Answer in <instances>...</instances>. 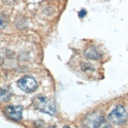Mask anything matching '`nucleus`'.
Masks as SVG:
<instances>
[{
	"instance_id": "6e6552de",
	"label": "nucleus",
	"mask_w": 128,
	"mask_h": 128,
	"mask_svg": "<svg viewBox=\"0 0 128 128\" xmlns=\"http://www.w3.org/2000/svg\"><path fill=\"white\" fill-rule=\"evenodd\" d=\"M97 128H112V126L110 125V123H108V122H105V121H103Z\"/></svg>"
},
{
	"instance_id": "1a4fd4ad",
	"label": "nucleus",
	"mask_w": 128,
	"mask_h": 128,
	"mask_svg": "<svg viewBox=\"0 0 128 128\" xmlns=\"http://www.w3.org/2000/svg\"><path fill=\"white\" fill-rule=\"evenodd\" d=\"M85 14H86V11H85V10H81V11L79 12V17H81V18H82V17H84V16H85Z\"/></svg>"
},
{
	"instance_id": "20e7f679",
	"label": "nucleus",
	"mask_w": 128,
	"mask_h": 128,
	"mask_svg": "<svg viewBox=\"0 0 128 128\" xmlns=\"http://www.w3.org/2000/svg\"><path fill=\"white\" fill-rule=\"evenodd\" d=\"M18 87L22 91H24L26 93H30V92H33V91L36 90V88H37V82H36V80L33 77L24 76V77H22L18 81Z\"/></svg>"
},
{
	"instance_id": "9b49d317",
	"label": "nucleus",
	"mask_w": 128,
	"mask_h": 128,
	"mask_svg": "<svg viewBox=\"0 0 128 128\" xmlns=\"http://www.w3.org/2000/svg\"><path fill=\"white\" fill-rule=\"evenodd\" d=\"M48 128H54V127H52V126H51V127H48Z\"/></svg>"
},
{
	"instance_id": "7ed1b4c3",
	"label": "nucleus",
	"mask_w": 128,
	"mask_h": 128,
	"mask_svg": "<svg viewBox=\"0 0 128 128\" xmlns=\"http://www.w3.org/2000/svg\"><path fill=\"white\" fill-rule=\"evenodd\" d=\"M104 121V117L99 112H92L85 117L83 125L85 128H97Z\"/></svg>"
},
{
	"instance_id": "9d476101",
	"label": "nucleus",
	"mask_w": 128,
	"mask_h": 128,
	"mask_svg": "<svg viewBox=\"0 0 128 128\" xmlns=\"http://www.w3.org/2000/svg\"><path fill=\"white\" fill-rule=\"evenodd\" d=\"M64 128H72V127H69V126H66V127H64Z\"/></svg>"
},
{
	"instance_id": "f03ea898",
	"label": "nucleus",
	"mask_w": 128,
	"mask_h": 128,
	"mask_svg": "<svg viewBox=\"0 0 128 128\" xmlns=\"http://www.w3.org/2000/svg\"><path fill=\"white\" fill-rule=\"evenodd\" d=\"M127 117H128V115H127L125 108L120 105L116 106L108 115L109 121L116 125H121V124L125 123L127 120Z\"/></svg>"
},
{
	"instance_id": "f257e3e1",
	"label": "nucleus",
	"mask_w": 128,
	"mask_h": 128,
	"mask_svg": "<svg viewBox=\"0 0 128 128\" xmlns=\"http://www.w3.org/2000/svg\"><path fill=\"white\" fill-rule=\"evenodd\" d=\"M33 105L35 108L43 113L54 116L56 114V107L53 101L45 97L44 95H38L33 99Z\"/></svg>"
},
{
	"instance_id": "39448f33",
	"label": "nucleus",
	"mask_w": 128,
	"mask_h": 128,
	"mask_svg": "<svg viewBox=\"0 0 128 128\" xmlns=\"http://www.w3.org/2000/svg\"><path fill=\"white\" fill-rule=\"evenodd\" d=\"M22 112H23V107L20 105L17 106H8L5 109V114L7 117L14 121H19L22 118Z\"/></svg>"
},
{
	"instance_id": "0eeeda50",
	"label": "nucleus",
	"mask_w": 128,
	"mask_h": 128,
	"mask_svg": "<svg viewBox=\"0 0 128 128\" xmlns=\"http://www.w3.org/2000/svg\"><path fill=\"white\" fill-rule=\"evenodd\" d=\"M10 96H11V93L7 89H3V88L0 89V101L1 102H7L10 99Z\"/></svg>"
},
{
	"instance_id": "423d86ee",
	"label": "nucleus",
	"mask_w": 128,
	"mask_h": 128,
	"mask_svg": "<svg viewBox=\"0 0 128 128\" xmlns=\"http://www.w3.org/2000/svg\"><path fill=\"white\" fill-rule=\"evenodd\" d=\"M85 55H86V57H88V58H90V59H94V60L99 59V58L101 57V54H100V53L98 52V50H97L95 47H93V46L88 47V48L85 50Z\"/></svg>"
}]
</instances>
